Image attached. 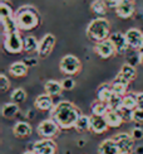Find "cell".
I'll return each mask as SVG.
<instances>
[{
  "mask_svg": "<svg viewBox=\"0 0 143 154\" xmlns=\"http://www.w3.org/2000/svg\"><path fill=\"white\" fill-rule=\"evenodd\" d=\"M80 115V110L70 101H59L50 110V119H53L63 130L74 128Z\"/></svg>",
  "mask_w": 143,
  "mask_h": 154,
  "instance_id": "6da1fadb",
  "label": "cell"
},
{
  "mask_svg": "<svg viewBox=\"0 0 143 154\" xmlns=\"http://www.w3.org/2000/svg\"><path fill=\"white\" fill-rule=\"evenodd\" d=\"M15 23L19 32H29L35 29L42 22V17L34 5L25 4L18 8L15 14Z\"/></svg>",
  "mask_w": 143,
  "mask_h": 154,
  "instance_id": "7a4b0ae2",
  "label": "cell"
},
{
  "mask_svg": "<svg viewBox=\"0 0 143 154\" xmlns=\"http://www.w3.org/2000/svg\"><path fill=\"white\" fill-rule=\"evenodd\" d=\"M86 34L90 41L99 43L110 37V24L104 17H97L87 25Z\"/></svg>",
  "mask_w": 143,
  "mask_h": 154,
  "instance_id": "3957f363",
  "label": "cell"
},
{
  "mask_svg": "<svg viewBox=\"0 0 143 154\" xmlns=\"http://www.w3.org/2000/svg\"><path fill=\"white\" fill-rule=\"evenodd\" d=\"M3 43L4 49L10 54H20L24 52V38L19 30L3 34Z\"/></svg>",
  "mask_w": 143,
  "mask_h": 154,
  "instance_id": "277c9868",
  "label": "cell"
},
{
  "mask_svg": "<svg viewBox=\"0 0 143 154\" xmlns=\"http://www.w3.org/2000/svg\"><path fill=\"white\" fill-rule=\"evenodd\" d=\"M59 69L64 75H69V76L77 75L82 69L80 60L74 54L63 56L60 62H59Z\"/></svg>",
  "mask_w": 143,
  "mask_h": 154,
  "instance_id": "5b68a950",
  "label": "cell"
},
{
  "mask_svg": "<svg viewBox=\"0 0 143 154\" xmlns=\"http://www.w3.org/2000/svg\"><path fill=\"white\" fill-rule=\"evenodd\" d=\"M36 131L43 139H53L54 137L58 135V133L60 131V128L53 119L49 118V119H45L39 123Z\"/></svg>",
  "mask_w": 143,
  "mask_h": 154,
  "instance_id": "8992f818",
  "label": "cell"
},
{
  "mask_svg": "<svg viewBox=\"0 0 143 154\" xmlns=\"http://www.w3.org/2000/svg\"><path fill=\"white\" fill-rule=\"evenodd\" d=\"M113 139L117 143L119 154H132L134 152V139L131 137V134L118 133L113 137Z\"/></svg>",
  "mask_w": 143,
  "mask_h": 154,
  "instance_id": "52a82bcc",
  "label": "cell"
},
{
  "mask_svg": "<svg viewBox=\"0 0 143 154\" xmlns=\"http://www.w3.org/2000/svg\"><path fill=\"white\" fill-rule=\"evenodd\" d=\"M55 46V37L51 33L44 34V37L39 42V47H38V56L40 58H47V57L53 52Z\"/></svg>",
  "mask_w": 143,
  "mask_h": 154,
  "instance_id": "ba28073f",
  "label": "cell"
},
{
  "mask_svg": "<svg viewBox=\"0 0 143 154\" xmlns=\"http://www.w3.org/2000/svg\"><path fill=\"white\" fill-rule=\"evenodd\" d=\"M31 150L35 154H57L58 146L53 139H40L33 144Z\"/></svg>",
  "mask_w": 143,
  "mask_h": 154,
  "instance_id": "9c48e42d",
  "label": "cell"
},
{
  "mask_svg": "<svg viewBox=\"0 0 143 154\" xmlns=\"http://www.w3.org/2000/svg\"><path fill=\"white\" fill-rule=\"evenodd\" d=\"M126 39L129 46V49L141 51L143 47V33L137 28H131L126 32Z\"/></svg>",
  "mask_w": 143,
  "mask_h": 154,
  "instance_id": "30bf717a",
  "label": "cell"
},
{
  "mask_svg": "<svg viewBox=\"0 0 143 154\" xmlns=\"http://www.w3.org/2000/svg\"><path fill=\"white\" fill-rule=\"evenodd\" d=\"M115 14L121 19H129L134 15L136 4L134 0H121L115 6Z\"/></svg>",
  "mask_w": 143,
  "mask_h": 154,
  "instance_id": "8fae6325",
  "label": "cell"
},
{
  "mask_svg": "<svg viewBox=\"0 0 143 154\" xmlns=\"http://www.w3.org/2000/svg\"><path fill=\"white\" fill-rule=\"evenodd\" d=\"M94 52H95L97 56L101 57V58H103V60H108L117 53L113 43L110 42L109 38L106 41H103V42L95 43L94 44Z\"/></svg>",
  "mask_w": 143,
  "mask_h": 154,
  "instance_id": "7c38bea8",
  "label": "cell"
},
{
  "mask_svg": "<svg viewBox=\"0 0 143 154\" xmlns=\"http://www.w3.org/2000/svg\"><path fill=\"white\" fill-rule=\"evenodd\" d=\"M110 42L113 43V46L115 48V52L118 54H126L127 51L129 49V46L126 39V34L121 33V32H115V33L110 34L109 37Z\"/></svg>",
  "mask_w": 143,
  "mask_h": 154,
  "instance_id": "4fadbf2b",
  "label": "cell"
},
{
  "mask_svg": "<svg viewBox=\"0 0 143 154\" xmlns=\"http://www.w3.org/2000/svg\"><path fill=\"white\" fill-rule=\"evenodd\" d=\"M34 106L36 110L40 111H50L54 107V102H53V96H50L48 94H42L36 96V99L34 101Z\"/></svg>",
  "mask_w": 143,
  "mask_h": 154,
  "instance_id": "5bb4252c",
  "label": "cell"
},
{
  "mask_svg": "<svg viewBox=\"0 0 143 154\" xmlns=\"http://www.w3.org/2000/svg\"><path fill=\"white\" fill-rule=\"evenodd\" d=\"M128 86H129V82L126 81L119 75H117L113 79V81L110 82V87H112L113 94L119 96H124L128 92Z\"/></svg>",
  "mask_w": 143,
  "mask_h": 154,
  "instance_id": "9a60e30c",
  "label": "cell"
},
{
  "mask_svg": "<svg viewBox=\"0 0 143 154\" xmlns=\"http://www.w3.org/2000/svg\"><path fill=\"white\" fill-rule=\"evenodd\" d=\"M108 124L104 116H97V115H90V130L94 134H103L108 130Z\"/></svg>",
  "mask_w": 143,
  "mask_h": 154,
  "instance_id": "2e32d148",
  "label": "cell"
},
{
  "mask_svg": "<svg viewBox=\"0 0 143 154\" xmlns=\"http://www.w3.org/2000/svg\"><path fill=\"white\" fill-rule=\"evenodd\" d=\"M31 125L28 124L27 121H18V123L13 126V134L19 138V139H24L31 135Z\"/></svg>",
  "mask_w": 143,
  "mask_h": 154,
  "instance_id": "e0dca14e",
  "label": "cell"
},
{
  "mask_svg": "<svg viewBox=\"0 0 143 154\" xmlns=\"http://www.w3.org/2000/svg\"><path fill=\"white\" fill-rule=\"evenodd\" d=\"M28 69H29V66L24 61H16L10 65L9 72L13 77L20 79V77H25L28 75Z\"/></svg>",
  "mask_w": 143,
  "mask_h": 154,
  "instance_id": "ac0fdd59",
  "label": "cell"
},
{
  "mask_svg": "<svg viewBox=\"0 0 143 154\" xmlns=\"http://www.w3.org/2000/svg\"><path fill=\"white\" fill-rule=\"evenodd\" d=\"M98 154H119L118 146L113 138L104 139L98 146Z\"/></svg>",
  "mask_w": 143,
  "mask_h": 154,
  "instance_id": "d6986e66",
  "label": "cell"
},
{
  "mask_svg": "<svg viewBox=\"0 0 143 154\" xmlns=\"http://www.w3.org/2000/svg\"><path fill=\"white\" fill-rule=\"evenodd\" d=\"M118 75L131 83L132 81L136 80V77H137V69H136V67L133 65H131V63H124V65L121 67Z\"/></svg>",
  "mask_w": 143,
  "mask_h": 154,
  "instance_id": "ffe728a7",
  "label": "cell"
},
{
  "mask_svg": "<svg viewBox=\"0 0 143 154\" xmlns=\"http://www.w3.org/2000/svg\"><path fill=\"white\" fill-rule=\"evenodd\" d=\"M44 90H45V94H48L50 96H59L63 91L62 82L57 80H48L44 85Z\"/></svg>",
  "mask_w": 143,
  "mask_h": 154,
  "instance_id": "44dd1931",
  "label": "cell"
},
{
  "mask_svg": "<svg viewBox=\"0 0 143 154\" xmlns=\"http://www.w3.org/2000/svg\"><path fill=\"white\" fill-rule=\"evenodd\" d=\"M112 96H113V91H112V87H110V83H103L97 90V100L99 101L108 104Z\"/></svg>",
  "mask_w": 143,
  "mask_h": 154,
  "instance_id": "7402d4cb",
  "label": "cell"
},
{
  "mask_svg": "<svg viewBox=\"0 0 143 154\" xmlns=\"http://www.w3.org/2000/svg\"><path fill=\"white\" fill-rule=\"evenodd\" d=\"M104 119H106L109 128H119L122 125V123H123L119 112L115 111V110H110V109L108 110V112L104 115Z\"/></svg>",
  "mask_w": 143,
  "mask_h": 154,
  "instance_id": "603a6c76",
  "label": "cell"
},
{
  "mask_svg": "<svg viewBox=\"0 0 143 154\" xmlns=\"http://www.w3.org/2000/svg\"><path fill=\"white\" fill-rule=\"evenodd\" d=\"M18 112H19V105L13 101L6 102L1 107V115L6 119H13Z\"/></svg>",
  "mask_w": 143,
  "mask_h": 154,
  "instance_id": "cb8c5ba5",
  "label": "cell"
},
{
  "mask_svg": "<svg viewBox=\"0 0 143 154\" xmlns=\"http://www.w3.org/2000/svg\"><path fill=\"white\" fill-rule=\"evenodd\" d=\"M90 10H92L93 14H95V15L104 17L107 14L108 5L106 3V0H94V2L90 4Z\"/></svg>",
  "mask_w": 143,
  "mask_h": 154,
  "instance_id": "d4e9b609",
  "label": "cell"
},
{
  "mask_svg": "<svg viewBox=\"0 0 143 154\" xmlns=\"http://www.w3.org/2000/svg\"><path fill=\"white\" fill-rule=\"evenodd\" d=\"M90 110H92V115H97V116H104V115L108 112V110H109V105L107 104V102L95 100L92 104Z\"/></svg>",
  "mask_w": 143,
  "mask_h": 154,
  "instance_id": "484cf974",
  "label": "cell"
},
{
  "mask_svg": "<svg viewBox=\"0 0 143 154\" xmlns=\"http://www.w3.org/2000/svg\"><path fill=\"white\" fill-rule=\"evenodd\" d=\"M123 107L132 111L137 109V92H127L123 96Z\"/></svg>",
  "mask_w": 143,
  "mask_h": 154,
  "instance_id": "4316f807",
  "label": "cell"
},
{
  "mask_svg": "<svg viewBox=\"0 0 143 154\" xmlns=\"http://www.w3.org/2000/svg\"><path fill=\"white\" fill-rule=\"evenodd\" d=\"M15 11H13L10 4L6 0L0 2V20H6V19L14 18Z\"/></svg>",
  "mask_w": 143,
  "mask_h": 154,
  "instance_id": "83f0119b",
  "label": "cell"
},
{
  "mask_svg": "<svg viewBox=\"0 0 143 154\" xmlns=\"http://www.w3.org/2000/svg\"><path fill=\"white\" fill-rule=\"evenodd\" d=\"M74 129L78 133H84L90 130V116H87V115H80L79 119L77 120Z\"/></svg>",
  "mask_w": 143,
  "mask_h": 154,
  "instance_id": "f1b7e54d",
  "label": "cell"
},
{
  "mask_svg": "<svg viewBox=\"0 0 143 154\" xmlns=\"http://www.w3.org/2000/svg\"><path fill=\"white\" fill-rule=\"evenodd\" d=\"M38 47H39V42L36 41L34 35H27L24 38V52L27 53L38 52Z\"/></svg>",
  "mask_w": 143,
  "mask_h": 154,
  "instance_id": "f546056e",
  "label": "cell"
},
{
  "mask_svg": "<svg viewBox=\"0 0 143 154\" xmlns=\"http://www.w3.org/2000/svg\"><path fill=\"white\" fill-rule=\"evenodd\" d=\"M10 99H11V101L13 102H15V104H23V102L27 100V92L24 91L23 88H15L14 91L11 92V95H10Z\"/></svg>",
  "mask_w": 143,
  "mask_h": 154,
  "instance_id": "4dcf8cb0",
  "label": "cell"
},
{
  "mask_svg": "<svg viewBox=\"0 0 143 154\" xmlns=\"http://www.w3.org/2000/svg\"><path fill=\"white\" fill-rule=\"evenodd\" d=\"M108 105H109L110 110L118 111L119 109L123 106V96H119V95L113 94V96L110 97V100H109V102H108Z\"/></svg>",
  "mask_w": 143,
  "mask_h": 154,
  "instance_id": "1f68e13d",
  "label": "cell"
},
{
  "mask_svg": "<svg viewBox=\"0 0 143 154\" xmlns=\"http://www.w3.org/2000/svg\"><path fill=\"white\" fill-rule=\"evenodd\" d=\"M118 112L121 115L123 123H129V121H132V118H133V111L132 110H128V109L122 106L118 110Z\"/></svg>",
  "mask_w": 143,
  "mask_h": 154,
  "instance_id": "d6a6232c",
  "label": "cell"
},
{
  "mask_svg": "<svg viewBox=\"0 0 143 154\" xmlns=\"http://www.w3.org/2000/svg\"><path fill=\"white\" fill-rule=\"evenodd\" d=\"M10 80L6 77V75L1 73L0 75V91L1 92H6L10 88Z\"/></svg>",
  "mask_w": 143,
  "mask_h": 154,
  "instance_id": "836d02e7",
  "label": "cell"
},
{
  "mask_svg": "<svg viewBox=\"0 0 143 154\" xmlns=\"http://www.w3.org/2000/svg\"><path fill=\"white\" fill-rule=\"evenodd\" d=\"M62 87L63 90H67V91H70V90H73L75 87V81L72 79V77H66L63 81H62Z\"/></svg>",
  "mask_w": 143,
  "mask_h": 154,
  "instance_id": "e575fe53",
  "label": "cell"
},
{
  "mask_svg": "<svg viewBox=\"0 0 143 154\" xmlns=\"http://www.w3.org/2000/svg\"><path fill=\"white\" fill-rule=\"evenodd\" d=\"M132 121L136 124H143V109H136L133 111Z\"/></svg>",
  "mask_w": 143,
  "mask_h": 154,
  "instance_id": "d590c367",
  "label": "cell"
},
{
  "mask_svg": "<svg viewBox=\"0 0 143 154\" xmlns=\"http://www.w3.org/2000/svg\"><path fill=\"white\" fill-rule=\"evenodd\" d=\"M131 137L134 139V140H141L143 139V129L141 126H136L132 129L131 131Z\"/></svg>",
  "mask_w": 143,
  "mask_h": 154,
  "instance_id": "8d00e7d4",
  "label": "cell"
},
{
  "mask_svg": "<svg viewBox=\"0 0 143 154\" xmlns=\"http://www.w3.org/2000/svg\"><path fill=\"white\" fill-rule=\"evenodd\" d=\"M137 109H143V92H137Z\"/></svg>",
  "mask_w": 143,
  "mask_h": 154,
  "instance_id": "74e56055",
  "label": "cell"
},
{
  "mask_svg": "<svg viewBox=\"0 0 143 154\" xmlns=\"http://www.w3.org/2000/svg\"><path fill=\"white\" fill-rule=\"evenodd\" d=\"M138 62H139V65L143 66V52L142 53H138Z\"/></svg>",
  "mask_w": 143,
  "mask_h": 154,
  "instance_id": "f35d334b",
  "label": "cell"
},
{
  "mask_svg": "<svg viewBox=\"0 0 143 154\" xmlns=\"http://www.w3.org/2000/svg\"><path fill=\"white\" fill-rule=\"evenodd\" d=\"M137 154H143V146H139V148H137Z\"/></svg>",
  "mask_w": 143,
  "mask_h": 154,
  "instance_id": "ab89813d",
  "label": "cell"
},
{
  "mask_svg": "<svg viewBox=\"0 0 143 154\" xmlns=\"http://www.w3.org/2000/svg\"><path fill=\"white\" fill-rule=\"evenodd\" d=\"M23 154H35V152H33V150H27V152H24Z\"/></svg>",
  "mask_w": 143,
  "mask_h": 154,
  "instance_id": "60d3db41",
  "label": "cell"
},
{
  "mask_svg": "<svg viewBox=\"0 0 143 154\" xmlns=\"http://www.w3.org/2000/svg\"><path fill=\"white\" fill-rule=\"evenodd\" d=\"M142 52H143V47H142V49L139 51V53H142Z\"/></svg>",
  "mask_w": 143,
  "mask_h": 154,
  "instance_id": "b9f144b4",
  "label": "cell"
}]
</instances>
